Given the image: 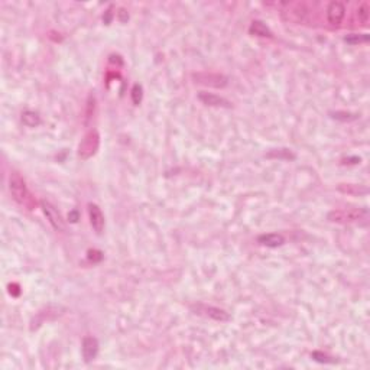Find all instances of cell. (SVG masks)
<instances>
[{
	"label": "cell",
	"mask_w": 370,
	"mask_h": 370,
	"mask_svg": "<svg viewBox=\"0 0 370 370\" xmlns=\"http://www.w3.org/2000/svg\"><path fill=\"white\" fill-rule=\"evenodd\" d=\"M369 5L367 3H361L360 6H359V10H357V16H359V20H360L363 25H367V22H369V16H370V12H369Z\"/></svg>",
	"instance_id": "17"
},
{
	"label": "cell",
	"mask_w": 370,
	"mask_h": 370,
	"mask_svg": "<svg viewBox=\"0 0 370 370\" xmlns=\"http://www.w3.org/2000/svg\"><path fill=\"white\" fill-rule=\"evenodd\" d=\"M22 121H23L28 128H35V126H38L40 123V119L35 111L26 110L22 113Z\"/></svg>",
	"instance_id": "14"
},
{
	"label": "cell",
	"mask_w": 370,
	"mask_h": 370,
	"mask_svg": "<svg viewBox=\"0 0 370 370\" xmlns=\"http://www.w3.org/2000/svg\"><path fill=\"white\" fill-rule=\"evenodd\" d=\"M9 184H10V192H12V195H13V198L16 200V202H19L20 205L26 207L28 210H33L36 201H35V198L32 197L30 191L28 190V185H26L25 180L20 177V174L13 172V174L10 175Z\"/></svg>",
	"instance_id": "1"
},
{
	"label": "cell",
	"mask_w": 370,
	"mask_h": 370,
	"mask_svg": "<svg viewBox=\"0 0 370 370\" xmlns=\"http://www.w3.org/2000/svg\"><path fill=\"white\" fill-rule=\"evenodd\" d=\"M198 100L202 104L211 106V107H226V109H230L231 107V103L227 99L216 96V94H211V93H205V91L198 93Z\"/></svg>",
	"instance_id": "8"
},
{
	"label": "cell",
	"mask_w": 370,
	"mask_h": 370,
	"mask_svg": "<svg viewBox=\"0 0 370 370\" xmlns=\"http://www.w3.org/2000/svg\"><path fill=\"white\" fill-rule=\"evenodd\" d=\"M367 210L366 209H350V210H334L328 213V220L333 223H357L360 220L367 219Z\"/></svg>",
	"instance_id": "2"
},
{
	"label": "cell",
	"mask_w": 370,
	"mask_h": 370,
	"mask_svg": "<svg viewBox=\"0 0 370 370\" xmlns=\"http://www.w3.org/2000/svg\"><path fill=\"white\" fill-rule=\"evenodd\" d=\"M94 109H96V97L90 94L89 96V100H87V119H91L93 114H94Z\"/></svg>",
	"instance_id": "21"
},
{
	"label": "cell",
	"mask_w": 370,
	"mask_h": 370,
	"mask_svg": "<svg viewBox=\"0 0 370 370\" xmlns=\"http://www.w3.org/2000/svg\"><path fill=\"white\" fill-rule=\"evenodd\" d=\"M132 101L136 106L142 101V86H139V84H135L132 89Z\"/></svg>",
	"instance_id": "20"
},
{
	"label": "cell",
	"mask_w": 370,
	"mask_h": 370,
	"mask_svg": "<svg viewBox=\"0 0 370 370\" xmlns=\"http://www.w3.org/2000/svg\"><path fill=\"white\" fill-rule=\"evenodd\" d=\"M266 156L275 159H295V153H292L291 149H272Z\"/></svg>",
	"instance_id": "15"
},
{
	"label": "cell",
	"mask_w": 370,
	"mask_h": 370,
	"mask_svg": "<svg viewBox=\"0 0 370 370\" xmlns=\"http://www.w3.org/2000/svg\"><path fill=\"white\" fill-rule=\"evenodd\" d=\"M40 205H42V210H44V214L47 216V219L48 221L51 223V226L55 229V230L58 231H65L67 229V226H65V220L62 219V216H61V213L51 202L48 201H42L40 202Z\"/></svg>",
	"instance_id": "4"
},
{
	"label": "cell",
	"mask_w": 370,
	"mask_h": 370,
	"mask_svg": "<svg viewBox=\"0 0 370 370\" xmlns=\"http://www.w3.org/2000/svg\"><path fill=\"white\" fill-rule=\"evenodd\" d=\"M333 117L337 119V120L350 121L357 119V114H351V113H347V111H336V113H333Z\"/></svg>",
	"instance_id": "18"
},
{
	"label": "cell",
	"mask_w": 370,
	"mask_h": 370,
	"mask_svg": "<svg viewBox=\"0 0 370 370\" xmlns=\"http://www.w3.org/2000/svg\"><path fill=\"white\" fill-rule=\"evenodd\" d=\"M192 77L197 83L204 84V86H210V87H216V89L227 86V81H229L226 75L216 74V72H198V74H194Z\"/></svg>",
	"instance_id": "6"
},
{
	"label": "cell",
	"mask_w": 370,
	"mask_h": 370,
	"mask_svg": "<svg viewBox=\"0 0 370 370\" xmlns=\"http://www.w3.org/2000/svg\"><path fill=\"white\" fill-rule=\"evenodd\" d=\"M346 15V8L341 2H331L327 8V19L331 25L337 26L340 25Z\"/></svg>",
	"instance_id": "7"
},
{
	"label": "cell",
	"mask_w": 370,
	"mask_h": 370,
	"mask_svg": "<svg viewBox=\"0 0 370 370\" xmlns=\"http://www.w3.org/2000/svg\"><path fill=\"white\" fill-rule=\"evenodd\" d=\"M249 30L250 33L258 35V36H268V38L272 36V30H270L263 22H260V20H255V22L250 25Z\"/></svg>",
	"instance_id": "12"
},
{
	"label": "cell",
	"mask_w": 370,
	"mask_h": 370,
	"mask_svg": "<svg viewBox=\"0 0 370 370\" xmlns=\"http://www.w3.org/2000/svg\"><path fill=\"white\" fill-rule=\"evenodd\" d=\"M312 359L317 361H320V363H336V359H333L330 356H327V354H324V353H321V351H314L312 353Z\"/></svg>",
	"instance_id": "19"
},
{
	"label": "cell",
	"mask_w": 370,
	"mask_h": 370,
	"mask_svg": "<svg viewBox=\"0 0 370 370\" xmlns=\"http://www.w3.org/2000/svg\"><path fill=\"white\" fill-rule=\"evenodd\" d=\"M369 35L367 33H351L349 36H346L344 40L347 42V44H366V42H369Z\"/></svg>",
	"instance_id": "16"
},
{
	"label": "cell",
	"mask_w": 370,
	"mask_h": 370,
	"mask_svg": "<svg viewBox=\"0 0 370 370\" xmlns=\"http://www.w3.org/2000/svg\"><path fill=\"white\" fill-rule=\"evenodd\" d=\"M339 190L344 194H351V195H359V194H366L367 188L361 185H354V184H341L339 185Z\"/></svg>",
	"instance_id": "13"
},
{
	"label": "cell",
	"mask_w": 370,
	"mask_h": 370,
	"mask_svg": "<svg viewBox=\"0 0 370 370\" xmlns=\"http://www.w3.org/2000/svg\"><path fill=\"white\" fill-rule=\"evenodd\" d=\"M191 310L194 311L195 314H200V315H205V317H210L216 321H229L230 320V315L226 312L224 310H220L217 307H213V305H205V304H197V305H192Z\"/></svg>",
	"instance_id": "5"
},
{
	"label": "cell",
	"mask_w": 370,
	"mask_h": 370,
	"mask_svg": "<svg viewBox=\"0 0 370 370\" xmlns=\"http://www.w3.org/2000/svg\"><path fill=\"white\" fill-rule=\"evenodd\" d=\"M258 243L266 248H279L285 243V237L278 233H268L258 237Z\"/></svg>",
	"instance_id": "11"
},
{
	"label": "cell",
	"mask_w": 370,
	"mask_h": 370,
	"mask_svg": "<svg viewBox=\"0 0 370 370\" xmlns=\"http://www.w3.org/2000/svg\"><path fill=\"white\" fill-rule=\"evenodd\" d=\"M81 351H83L84 360L87 361V363L94 360L97 357V354H99V341H97V339H94V337H86L83 340Z\"/></svg>",
	"instance_id": "9"
},
{
	"label": "cell",
	"mask_w": 370,
	"mask_h": 370,
	"mask_svg": "<svg viewBox=\"0 0 370 370\" xmlns=\"http://www.w3.org/2000/svg\"><path fill=\"white\" fill-rule=\"evenodd\" d=\"M100 146V135L97 130H90L89 133H86V136L78 145V156L81 159H90L91 156H94L99 150Z\"/></svg>",
	"instance_id": "3"
},
{
	"label": "cell",
	"mask_w": 370,
	"mask_h": 370,
	"mask_svg": "<svg viewBox=\"0 0 370 370\" xmlns=\"http://www.w3.org/2000/svg\"><path fill=\"white\" fill-rule=\"evenodd\" d=\"M89 214H90V223L91 227L94 229L96 233L100 234L103 229H104V216L101 213L100 207L97 204H93L90 202L89 204Z\"/></svg>",
	"instance_id": "10"
}]
</instances>
